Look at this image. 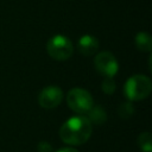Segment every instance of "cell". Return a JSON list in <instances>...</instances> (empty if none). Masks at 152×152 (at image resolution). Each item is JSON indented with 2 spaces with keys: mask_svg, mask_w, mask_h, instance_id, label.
<instances>
[{
  "mask_svg": "<svg viewBox=\"0 0 152 152\" xmlns=\"http://www.w3.org/2000/svg\"><path fill=\"white\" fill-rule=\"evenodd\" d=\"M93 132V124L87 116L76 115L69 118L59 128L62 141L68 145H82L89 140Z\"/></svg>",
  "mask_w": 152,
  "mask_h": 152,
  "instance_id": "cell-1",
  "label": "cell"
},
{
  "mask_svg": "<svg viewBox=\"0 0 152 152\" xmlns=\"http://www.w3.org/2000/svg\"><path fill=\"white\" fill-rule=\"evenodd\" d=\"M151 90L152 82L150 77L140 74L131 76L124 86V93L129 101L144 100L151 94Z\"/></svg>",
  "mask_w": 152,
  "mask_h": 152,
  "instance_id": "cell-2",
  "label": "cell"
},
{
  "mask_svg": "<svg viewBox=\"0 0 152 152\" xmlns=\"http://www.w3.org/2000/svg\"><path fill=\"white\" fill-rule=\"evenodd\" d=\"M46 51L52 59L66 61L71 57L74 52V46L71 40L68 37L63 34H56L48 40Z\"/></svg>",
  "mask_w": 152,
  "mask_h": 152,
  "instance_id": "cell-3",
  "label": "cell"
},
{
  "mask_svg": "<svg viewBox=\"0 0 152 152\" xmlns=\"http://www.w3.org/2000/svg\"><path fill=\"white\" fill-rule=\"evenodd\" d=\"M66 103L71 110L78 114L87 113L93 106V96L83 88H72L66 94Z\"/></svg>",
  "mask_w": 152,
  "mask_h": 152,
  "instance_id": "cell-4",
  "label": "cell"
},
{
  "mask_svg": "<svg viewBox=\"0 0 152 152\" xmlns=\"http://www.w3.org/2000/svg\"><path fill=\"white\" fill-rule=\"evenodd\" d=\"M94 65L96 70L104 77H113L119 70V64L115 56L109 51L99 52L94 58Z\"/></svg>",
  "mask_w": 152,
  "mask_h": 152,
  "instance_id": "cell-5",
  "label": "cell"
},
{
  "mask_svg": "<svg viewBox=\"0 0 152 152\" xmlns=\"http://www.w3.org/2000/svg\"><path fill=\"white\" fill-rule=\"evenodd\" d=\"M63 100V91L57 86H48L38 95V103L45 109L56 108Z\"/></svg>",
  "mask_w": 152,
  "mask_h": 152,
  "instance_id": "cell-6",
  "label": "cell"
},
{
  "mask_svg": "<svg viewBox=\"0 0 152 152\" xmlns=\"http://www.w3.org/2000/svg\"><path fill=\"white\" fill-rule=\"evenodd\" d=\"M77 49L83 56H91L99 49V40L91 34H84L78 39Z\"/></svg>",
  "mask_w": 152,
  "mask_h": 152,
  "instance_id": "cell-7",
  "label": "cell"
},
{
  "mask_svg": "<svg viewBox=\"0 0 152 152\" xmlns=\"http://www.w3.org/2000/svg\"><path fill=\"white\" fill-rule=\"evenodd\" d=\"M88 120L91 122V124H96V125H101L103 124L106 120H107V114H106V110L100 107V106H93L88 112Z\"/></svg>",
  "mask_w": 152,
  "mask_h": 152,
  "instance_id": "cell-8",
  "label": "cell"
},
{
  "mask_svg": "<svg viewBox=\"0 0 152 152\" xmlns=\"http://www.w3.org/2000/svg\"><path fill=\"white\" fill-rule=\"evenodd\" d=\"M135 46L138 48V50L142 51V52H151L152 50V39L151 36L146 32H139L135 36Z\"/></svg>",
  "mask_w": 152,
  "mask_h": 152,
  "instance_id": "cell-9",
  "label": "cell"
},
{
  "mask_svg": "<svg viewBox=\"0 0 152 152\" xmlns=\"http://www.w3.org/2000/svg\"><path fill=\"white\" fill-rule=\"evenodd\" d=\"M138 146L142 152H151L152 151V135L150 132H142L138 137Z\"/></svg>",
  "mask_w": 152,
  "mask_h": 152,
  "instance_id": "cell-10",
  "label": "cell"
},
{
  "mask_svg": "<svg viewBox=\"0 0 152 152\" xmlns=\"http://www.w3.org/2000/svg\"><path fill=\"white\" fill-rule=\"evenodd\" d=\"M118 113L120 115V118L122 119H128L131 118L133 114H134V107L131 102H125V103H121L118 108Z\"/></svg>",
  "mask_w": 152,
  "mask_h": 152,
  "instance_id": "cell-11",
  "label": "cell"
},
{
  "mask_svg": "<svg viewBox=\"0 0 152 152\" xmlns=\"http://www.w3.org/2000/svg\"><path fill=\"white\" fill-rule=\"evenodd\" d=\"M101 88H102L103 93H106L108 95L113 94L115 91V82H114L113 77H104V80L102 81Z\"/></svg>",
  "mask_w": 152,
  "mask_h": 152,
  "instance_id": "cell-12",
  "label": "cell"
},
{
  "mask_svg": "<svg viewBox=\"0 0 152 152\" xmlns=\"http://www.w3.org/2000/svg\"><path fill=\"white\" fill-rule=\"evenodd\" d=\"M38 152H52V146L46 141H40L37 145Z\"/></svg>",
  "mask_w": 152,
  "mask_h": 152,
  "instance_id": "cell-13",
  "label": "cell"
},
{
  "mask_svg": "<svg viewBox=\"0 0 152 152\" xmlns=\"http://www.w3.org/2000/svg\"><path fill=\"white\" fill-rule=\"evenodd\" d=\"M57 152H78V151L76 148H74V147H63V148L58 150Z\"/></svg>",
  "mask_w": 152,
  "mask_h": 152,
  "instance_id": "cell-14",
  "label": "cell"
}]
</instances>
